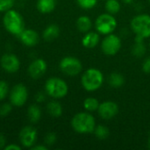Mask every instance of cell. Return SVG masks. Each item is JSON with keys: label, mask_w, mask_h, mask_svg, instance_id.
<instances>
[{"label": "cell", "mask_w": 150, "mask_h": 150, "mask_svg": "<svg viewBox=\"0 0 150 150\" xmlns=\"http://www.w3.org/2000/svg\"><path fill=\"white\" fill-rule=\"evenodd\" d=\"M70 124L75 132L82 134L93 133L96 127L95 118L88 112H82L75 114Z\"/></svg>", "instance_id": "1"}, {"label": "cell", "mask_w": 150, "mask_h": 150, "mask_svg": "<svg viewBox=\"0 0 150 150\" xmlns=\"http://www.w3.org/2000/svg\"><path fill=\"white\" fill-rule=\"evenodd\" d=\"M3 25L9 33L15 36H18L25 29V21L22 15L13 9L4 12L3 17Z\"/></svg>", "instance_id": "2"}, {"label": "cell", "mask_w": 150, "mask_h": 150, "mask_svg": "<svg viewBox=\"0 0 150 150\" xmlns=\"http://www.w3.org/2000/svg\"><path fill=\"white\" fill-rule=\"evenodd\" d=\"M105 81L103 73L94 68L88 69L83 72L81 77V83L83 88L87 91H96L101 88Z\"/></svg>", "instance_id": "3"}, {"label": "cell", "mask_w": 150, "mask_h": 150, "mask_svg": "<svg viewBox=\"0 0 150 150\" xmlns=\"http://www.w3.org/2000/svg\"><path fill=\"white\" fill-rule=\"evenodd\" d=\"M45 92L54 99H60L67 96L69 86L67 83L57 76L48 78L45 83Z\"/></svg>", "instance_id": "4"}, {"label": "cell", "mask_w": 150, "mask_h": 150, "mask_svg": "<svg viewBox=\"0 0 150 150\" xmlns=\"http://www.w3.org/2000/svg\"><path fill=\"white\" fill-rule=\"evenodd\" d=\"M131 30L137 37L147 39L150 37V15L142 13L134 17L130 23Z\"/></svg>", "instance_id": "5"}, {"label": "cell", "mask_w": 150, "mask_h": 150, "mask_svg": "<svg viewBox=\"0 0 150 150\" xmlns=\"http://www.w3.org/2000/svg\"><path fill=\"white\" fill-rule=\"evenodd\" d=\"M117 25L118 23L115 17L108 12L100 14L95 21L96 31L103 35L112 33L115 31Z\"/></svg>", "instance_id": "6"}, {"label": "cell", "mask_w": 150, "mask_h": 150, "mask_svg": "<svg viewBox=\"0 0 150 150\" xmlns=\"http://www.w3.org/2000/svg\"><path fill=\"white\" fill-rule=\"evenodd\" d=\"M59 68L62 73L69 76H76L82 72L83 64L75 56H65L59 63Z\"/></svg>", "instance_id": "7"}, {"label": "cell", "mask_w": 150, "mask_h": 150, "mask_svg": "<svg viewBox=\"0 0 150 150\" xmlns=\"http://www.w3.org/2000/svg\"><path fill=\"white\" fill-rule=\"evenodd\" d=\"M28 99V90L23 83L15 84L9 92L10 103L16 107L23 106Z\"/></svg>", "instance_id": "8"}, {"label": "cell", "mask_w": 150, "mask_h": 150, "mask_svg": "<svg viewBox=\"0 0 150 150\" xmlns=\"http://www.w3.org/2000/svg\"><path fill=\"white\" fill-rule=\"evenodd\" d=\"M121 48V39L113 33L105 35L101 41V49L105 55L112 56L119 53Z\"/></svg>", "instance_id": "9"}, {"label": "cell", "mask_w": 150, "mask_h": 150, "mask_svg": "<svg viewBox=\"0 0 150 150\" xmlns=\"http://www.w3.org/2000/svg\"><path fill=\"white\" fill-rule=\"evenodd\" d=\"M37 130L33 126L24 127L18 134L19 142L21 145L25 149H31L33 146H34L37 142Z\"/></svg>", "instance_id": "10"}, {"label": "cell", "mask_w": 150, "mask_h": 150, "mask_svg": "<svg viewBox=\"0 0 150 150\" xmlns=\"http://www.w3.org/2000/svg\"><path fill=\"white\" fill-rule=\"evenodd\" d=\"M0 65L5 72L9 74H14L20 69V61L16 54L6 53L1 56Z\"/></svg>", "instance_id": "11"}, {"label": "cell", "mask_w": 150, "mask_h": 150, "mask_svg": "<svg viewBox=\"0 0 150 150\" xmlns=\"http://www.w3.org/2000/svg\"><path fill=\"white\" fill-rule=\"evenodd\" d=\"M97 112L99 117L102 118L103 120H111L118 114L119 106L115 102L107 100L99 104V106Z\"/></svg>", "instance_id": "12"}, {"label": "cell", "mask_w": 150, "mask_h": 150, "mask_svg": "<svg viewBox=\"0 0 150 150\" xmlns=\"http://www.w3.org/2000/svg\"><path fill=\"white\" fill-rule=\"evenodd\" d=\"M47 62L42 58H37L33 60L28 66L27 71L29 76L33 79H39L47 72Z\"/></svg>", "instance_id": "13"}, {"label": "cell", "mask_w": 150, "mask_h": 150, "mask_svg": "<svg viewBox=\"0 0 150 150\" xmlns=\"http://www.w3.org/2000/svg\"><path fill=\"white\" fill-rule=\"evenodd\" d=\"M18 37L21 41V43L28 47H35L40 40L39 33L35 30L31 28H27V29L25 28Z\"/></svg>", "instance_id": "14"}, {"label": "cell", "mask_w": 150, "mask_h": 150, "mask_svg": "<svg viewBox=\"0 0 150 150\" xmlns=\"http://www.w3.org/2000/svg\"><path fill=\"white\" fill-rule=\"evenodd\" d=\"M100 42L99 33L97 32H88L82 39V44L86 48H94Z\"/></svg>", "instance_id": "15"}, {"label": "cell", "mask_w": 150, "mask_h": 150, "mask_svg": "<svg viewBox=\"0 0 150 150\" xmlns=\"http://www.w3.org/2000/svg\"><path fill=\"white\" fill-rule=\"evenodd\" d=\"M56 7V0H37L36 8L43 14H47L52 11Z\"/></svg>", "instance_id": "16"}, {"label": "cell", "mask_w": 150, "mask_h": 150, "mask_svg": "<svg viewBox=\"0 0 150 150\" xmlns=\"http://www.w3.org/2000/svg\"><path fill=\"white\" fill-rule=\"evenodd\" d=\"M131 52L135 57H142L147 52V47L144 44V39L135 36L134 43L132 47Z\"/></svg>", "instance_id": "17"}, {"label": "cell", "mask_w": 150, "mask_h": 150, "mask_svg": "<svg viewBox=\"0 0 150 150\" xmlns=\"http://www.w3.org/2000/svg\"><path fill=\"white\" fill-rule=\"evenodd\" d=\"M60 35V28L55 24L48 25L42 33V37L46 41H52Z\"/></svg>", "instance_id": "18"}, {"label": "cell", "mask_w": 150, "mask_h": 150, "mask_svg": "<svg viewBox=\"0 0 150 150\" xmlns=\"http://www.w3.org/2000/svg\"><path fill=\"white\" fill-rule=\"evenodd\" d=\"M47 112L53 118H59L62 115L63 108L61 103L56 100H51L47 104Z\"/></svg>", "instance_id": "19"}, {"label": "cell", "mask_w": 150, "mask_h": 150, "mask_svg": "<svg viewBox=\"0 0 150 150\" xmlns=\"http://www.w3.org/2000/svg\"><path fill=\"white\" fill-rule=\"evenodd\" d=\"M41 116H42V112H41L40 107L38 105L33 104L28 107L27 117H28V120L31 123H33V124L38 123L40 120Z\"/></svg>", "instance_id": "20"}, {"label": "cell", "mask_w": 150, "mask_h": 150, "mask_svg": "<svg viewBox=\"0 0 150 150\" xmlns=\"http://www.w3.org/2000/svg\"><path fill=\"white\" fill-rule=\"evenodd\" d=\"M76 25L79 32L86 33L91 31V29L92 27V21L88 16L83 15V16H80L76 19Z\"/></svg>", "instance_id": "21"}, {"label": "cell", "mask_w": 150, "mask_h": 150, "mask_svg": "<svg viewBox=\"0 0 150 150\" xmlns=\"http://www.w3.org/2000/svg\"><path fill=\"white\" fill-rule=\"evenodd\" d=\"M108 83L112 88L118 89V88H120L121 86H123V84L125 83V78L119 72H112L109 76Z\"/></svg>", "instance_id": "22"}, {"label": "cell", "mask_w": 150, "mask_h": 150, "mask_svg": "<svg viewBox=\"0 0 150 150\" xmlns=\"http://www.w3.org/2000/svg\"><path fill=\"white\" fill-rule=\"evenodd\" d=\"M121 5L119 0H105V9L110 14H117L120 11Z\"/></svg>", "instance_id": "23"}, {"label": "cell", "mask_w": 150, "mask_h": 150, "mask_svg": "<svg viewBox=\"0 0 150 150\" xmlns=\"http://www.w3.org/2000/svg\"><path fill=\"white\" fill-rule=\"evenodd\" d=\"M99 104L100 103L98 102V100L96 98L89 97L84 99L83 105V108L87 112H95V111H98Z\"/></svg>", "instance_id": "24"}, {"label": "cell", "mask_w": 150, "mask_h": 150, "mask_svg": "<svg viewBox=\"0 0 150 150\" xmlns=\"http://www.w3.org/2000/svg\"><path fill=\"white\" fill-rule=\"evenodd\" d=\"M96 138H98V140H105L109 137L110 135V131L109 128L104 125H98L96 126L94 131H93Z\"/></svg>", "instance_id": "25"}, {"label": "cell", "mask_w": 150, "mask_h": 150, "mask_svg": "<svg viewBox=\"0 0 150 150\" xmlns=\"http://www.w3.org/2000/svg\"><path fill=\"white\" fill-rule=\"evenodd\" d=\"M76 3L82 9L91 10L97 5L98 0H76Z\"/></svg>", "instance_id": "26"}, {"label": "cell", "mask_w": 150, "mask_h": 150, "mask_svg": "<svg viewBox=\"0 0 150 150\" xmlns=\"http://www.w3.org/2000/svg\"><path fill=\"white\" fill-rule=\"evenodd\" d=\"M9 84L4 80H0V101L4 100L9 96Z\"/></svg>", "instance_id": "27"}, {"label": "cell", "mask_w": 150, "mask_h": 150, "mask_svg": "<svg viewBox=\"0 0 150 150\" xmlns=\"http://www.w3.org/2000/svg\"><path fill=\"white\" fill-rule=\"evenodd\" d=\"M15 0H0V12H5L13 8Z\"/></svg>", "instance_id": "28"}, {"label": "cell", "mask_w": 150, "mask_h": 150, "mask_svg": "<svg viewBox=\"0 0 150 150\" xmlns=\"http://www.w3.org/2000/svg\"><path fill=\"white\" fill-rule=\"evenodd\" d=\"M12 106L11 103H3L0 105V117L4 118L8 116L12 111Z\"/></svg>", "instance_id": "29"}, {"label": "cell", "mask_w": 150, "mask_h": 150, "mask_svg": "<svg viewBox=\"0 0 150 150\" xmlns=\"http://www.w3.org/2000/svg\"><path fill=\"white\" fill-rule=\"evenodd\" d=\"M57 141V135L54 132H49L47 133L45 137H44V142H45V145H47V147L48 146H53Z\"/></svg>", "instance_id": "30"}, {"label": "cell", "mask_w": 150, "mask_h": 150, "mask_svg": "<svg viewBox=\"0 0 150 150\" xmlns=\"http://www.w3.org/2000/svg\"><path fill=\"white\" fill-rule=\"evenodd\" d=\"M142 69L145 74H150V57H147L143 61Z\"/></svg>", "instance_id": "31"}, {"label": "cell", "mask_w": 150, "mask_h": 150, "mask_svg": "<svg viewBox=\"0 0 150 150\" xmlns=\"http://www.w3.org/2000/svg\"><path fill=\"white\" fill-rule=\"evenodd\" d=\"M4 150H21V147L18 144H12V143H10V144H7L5 147H4Z\"/></svg>", "instance_id": "32"}, {"label": "cell", "mask_w": 150, "mask_h": 150, "mask_svg": "<svg viewBox=\"0 0 150 150\" xmlns=\"http://www.w3.org/2000/svg\"><path fill=\"white\" fill-rule=\"evenodd\" d=\"M45 93H46V92H45ZM45 93H43V92H38V93H37L35 98H36V101H37L38 103H41V102H43V101L46 99Z\"/></svg>", "instance_id": "33"}, {"label": "cell", "mask_w": 150, "mask_h": 150, "mask_svg": "<svg viewBox=\"0 0 150 150\" xmlns=\"http://www.w3.org/2000/svg\"><path fill=\"white\" fill-rule=\"evenodd\" d=\"M6 143H7V141H6L5 136L3 134H0V149H4V147L7 145Z\"/></svg>", "instance_id": "34"}, {"label": "cell", "mask_w": 150, "mask_h": 150, "mask_svg": "<svg viewBox=\"0 0 150 150\" xmlns=\"http://www.w3.org/2000/svg\"><path fill=\"white\" fill-rule=\"evenodd\" d=\"M32 150H47L48 147L47 145H40V144H35L31 148Z\"/></svg>", "instance_id": "35"}, {"label": "cell", "mask_w": 150, "mask_h": 150, "mask_svg": "<svg viewBox=\"0 0 150 150\" xmlns=\"http://www.w3.org/2000/svg\"><path fill=\"white\" fill-rule=\"evenodd\" d=\"M123 3H125V4H131V3H133L134 0H121Z\"/></svg>", "instance_id": "36"}, {"label": "cell", "mask_w": 150, "mask_h": 150, "mask_svg": "<svg viewBox=\"0 0 150 150\" xmlns=\"http://www.w3.org/2000/svg\"><path fill=\"white\" fill-rule=\"evenodd\" d=\"M149 148L150 149V134H149Z\"/></svg>", "instance_id": "37"}, {"label": "cell", "mask_w": 150, "mask_h": 150, "mask_svg": "<svg viewBox=\"0 0 150 150\" xmlns=\"http://www.w3.org/2000/svg\"><path fill=\"white\" fill-rule=\"evenodd\" d=\"M149 4H150V0H149Z\"/></svg>", "instance_id": "38"}, {"label": "cell", "mask_w": 150, "mask_h": 150, "mask_svg": "<svg viewBox=\"0 0 150 150\" xmlns=\"http://www.w3.org/2000/svg\"><path fill=\"white\" fill-rule=\"evenodd\" d=\"M23 1H25V0H23Z\"/></svg>", "instance_id": "39"}]
</instances>
